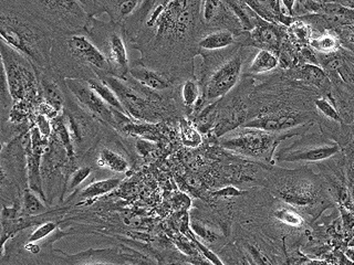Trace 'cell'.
Returning <instances> with one entry per match:
<instances>
[{
	"mask_svg": "<svg viewBox=\"0 0 354 265\" xmlns=\"http://www.w3.org/2000/svg\"><path fill=\"white\" fill-rule=\"evenodd\" d=\"M130 259L134 257L127 253L124 248L88 250L68 257L69 265H127Z\"/></svg>",
	"mask_w": 354,
	"mask_h": 265,
	"instance_id": "7c38bea8",
	"label": "cell"
},
{
	"mask_svg": "<svg viewBox=\"0 0 354 265\" xmlns=\"http://www.w3.org/2000/svg\"><path fill=\"white\" fill-rule=\"evenodd\" d=\"M309 47L318 55H333L342 48L340 38L333 29L313 32L310 39Z\"/></svg>",
	"mask_w": 354,
	"mask_h": 265,
	"instance_id": "e0dca14e",
	"label": "cell"
},
{
	"mask_svg": "<svg viewBox=\"0 0 354 265\" xmlns=\"http://www.w3.org/2000/svg\"><path fill=\"white\" fill-rule=\"evenodd\" d=\"M169 265H171V264H169Z\"/></svg>",
	"mask_w": 354,
	"mask_h": 265,
	"instance_id": "e575fe53",
	"label": "cell"
},
{
	"mask_svg": "<svg viewBox=\"0 0 354 265\" xmlns=\"http://www.w3.org/2000/svg\"><path fill=\"white\" fill-rule=\"evenodd\" d=\"M44 202L41 197L37 195L36 193H33L31 189H28L24 193V200H22L24 211L28 215H39L46 213L47 207L44 206Z\"/></svg>",
	"mask_w": 354,
	"mask_h": 265,
	"instance_id": "603a6c76",
	"label": "cell"
},
{
	"mask_svg": "<svg viewBox=\"0 0 354 265\" xmlns=\"http://www.w3.org/2000/svg\"><path fill=\"white\" fill-rule=\"evenodd\" d=\"M191 228L194 233L206 243H216L221 237L218 232L202 220H192Z\"/></svg>",
	"mask_w": 354,
	"mask_h": 265,
	"instance_id": "cb8c5ba5",
	"label": "cell"
},
{
	"mask_svg": "<svg viewBox=\"0 0 354 265\" xmlns=\"http://www.w3.org/2000/svg\"><path fill=\"white\" fill-rule=\"evenodd\" d=\"M280 70L279 55L270 50L256 49L254 53L247 61L243 70V77H268Z\"/></svg>",
	"mask_w": 354,
	"mask_h": 265,
	"instance_id": "4fadbf2b",
	"label": "cell"
},
{
	"mask_svg": "<svg viewBox=\"0 0 354 265\" xmlns=\"http://www.w3.org/2000/svg\"><path fill=\"white\" fill-rule=\"evenodd\" d=\"M86 83L93 88L94 91L99 94L101 99H102L105 103H108V104L110 105L111 108L118 110L120 113L127 115V110L123 108L122 103L120 102L119 97H116V94L114 93L113 90H112L106 83L103 82L102 80H100L99 77H97V79L86 80Z\"/></svg>",
	"mask_w": 354,
	"mask_h": 265,
	"instance_id": "d6986e66",
	"label": "cell"
},
{
	"mask_svg": "<svg viewBox=\"0 0 354 265\" xmlns=\"http://www.w3.org/2000/svg\"><path fill=\"white\" fill-rule=\"evenodd\" d=\"M91 173L92 168L91 167H88V166H83V167H80V168L75 169V170L72 173L71 176H70L69 184L66 186V189L69 191L75 190V189H77V188L91 175Z\"/></svg>",
	"mask_w": 354,
	"mask_h": 265,
	"instance_id": "d4e9b609",
	"label": "cell"
},
{
	"mask_svg": "<svg viewBox=\"0 0 354 265\" xmlns=\"http://www.w3.org/2000/svg\"><path fill=\"white\" fill-rule=\"evenodd\" d=\"M115 23H100L92 18L86 28V33L104 53L111 68V75L118 77H127L130 70L127 44L121 31Z\"/></svg>",
	"mask_w": 354,
	"mask_h": 265,
	"instance_id": "52a82bcc",
	"label": "cell"
},
{
	"mask_svg": "<svg viewBox=\"0 0 354 265\" xmlns=\"http://www.w3.org/2000/svg\"><path fill=\"white\" fill-rule=\"evenodd\" d=\"M256 48L237 43L219 51H202L203 69L199 84L202 103L217 102L237 88L243 77L247 61Z\"/></svg>",
	"mask_w": 354,
	"mask_h": 265,
	"instance_id": "7a4b0ae2",
	"label": "cell"
},
{
	"mask_svg": "<svg viewBox=\"0 0 354 265\" xmlns=\"http://www.w3.org/2000/svg\"><path fill=\"white\" fill-rule=\"evenodd\" d=\"M136 149H138V152L140 153L142 156H145V155H147L151 152L152 145L145 141H138V144H136Z\"/></svg>",
	"mask_w": 354,
	"mask_h": 265,
	"instance_id": "1f68e13d",
	"label": "cell"
},
{
	"mask_svg": "<svg viewBox=\"0 0 354 265\" xmlns=\"http://www.w3.org/2000/svg\"><path fill=\"white\" fill-rule=\"evenodd\" d=\"M249 8L254 11L260 18L276 25L289 26L295 17L289 16L285 9L281 8L280 0H243Z\"/></svg>",
	"mask_w": 354,
	"mask_h": 265,
	"instance_id": "5bb4252c",
	"label": "cell"
},
{
	"mask_svg": "<svg viewBox=\"0 0 354 265\" xmlns=\"http://www.w3.org/2000/svg\"><path fill=\"white\" fill-rule=\"evenodd\" d=\"M340 38L343 48L354 52V26H342L333 29Z\"/></svg>",
	"mask_w": 354,
	"mask_h": 265,
	"instance_id": "484cf974",
	"label": "cell"
},
{
	"mask_svg": "<svg viewBox=\"0 0 354 265\" xmlns=\"http://www.w3.org/2000/svg\"><path fill=\"white\" fill-rule=\"evenodd\" d=\"M127 265H134V264H133V263H131V264H130V263H129V264H127Z\"/></svg>",
	"mask_w": 354,
	"mask_h": 265,
	"instance_id": "836d02e7",
	"label": "cell"
},
{
	"mask_svg": "<svg viewBox=\"0 0 354 265\" xmlns=\"http://www.w3.org/2000/svg\"><path fill=\"white\" fill-rule=\"evenodd\" d=\"M158 3H160V0H142L140 8L138 9L136 14H133V16L136 17V19L133 20V22L134 23H141L144 20L147 19L149 14H151V10L156 8Z\"/></svg>",
	"mask_w": 354,
	"mask_h": 265,
	"instance_id": "83f0119b",
	"label": "cell"
},
{
	"mask_svg": "<svg viewBox=\"0 0 354 265\" xmlns=\"http://www.w3.org/2000/svg\"><path fill=\"white\" fill-rule=\"evenodd\" d=\"M319 3H341V5L348 6L354 8V0H315Z\"/></svg>",
	"mask_w": 354,
	"mask_h": 265,
	"instance_id": "d6a6232c",
	"label": "cell"
},
{
	"mask_svg": "<svg viewBox=\"0 0 354 265\" xmlns=\"http://www.w3.org/2000/svg\"><path fill=\"white\" fill-rule=\"evenodd\" d=\"M288 37V29L286 26L276 25L272 22L256 16L254 29L243 32L238 41L243 47L256 48V49L270 50L279 55L282 43Z\"/></svg>",
	"mask_w": 354,
	"mask_h": 265,
	"instance_id": "30bf717a",
	"label": "cell"
},
{
	"mask_svg": "<svg viewBox=\"0 0 354 265\" xmlns=\"http://www.w3.org/2000/svg\"><path fill=\"white\" fill-rule=\"evenodd\" d=\"M280 1L283 5V9L287 11V14L289 16L295 17V9H296L298 0H280Z\"/></svg>",
	"mask_w": 354,
	"mask_h": 265,
	"instance_id": "4dcf8cb0",
	"label": "cell"
},
{
	"mask_svg": "<svg viewBox=\"0 0 354 265\" xmlns=\"http://www.w3.org/2000/svg\"><path fill=\"white\" fill-rule=\"evenodd\" d=\"M97 165L100 168L108 169V170L114 171V173H127L129 170V161L124 156H122L118 152H114L113 149L102 148L97 155Z\"/></svg>",
	"mask_w": 354,
	"mask_h": 265,
	"instance_id": "ac0fdd59",
	"label": "cell"
},
{
	"mask_svg": "<svg viewBox=\"0 0 354 265\" xmlns=\"http://www.w3.org/2000/svg\"><path fill=\"white\" fill-rule=\"evenodd\" d=\"M237 43H239L238 37L232 30L215 29V30L203 33L197 41V47L201 51L213 52V51L228 49Z\"/></svg>",
	"mask_w": 354,
	"mask_h": 265,
	"instance_id": "2e32d148",
	"label": "cell"
},
{
	"mask_svg": "<svg viewBox=\"0 0 354 265\" xmlns=\"http://www.w3.org/2000/svg\"><path fill=\"white\" fill-rule=\"evenodd\" d=\"M1 60L12 99H22L36 88L37 69L29 59L1 41Z\"/></svg>",
	"mask_w": 354,
	"mask_h": 265,
	"instance_id": "ba28073f",
	"label": "cell"
},
{
	"mask_svg": "<svg viewBox=\"0 0 354 265\" xmlns=\"http://www.w3.org/2000/svg\"><path fill=\"white\" fill-rule=\"evenodd\" d=\"M274 217L280 224L291 228H300L304 222L301 215L295 208L288 207V204L276 208L274 210Z\"/></svg>",
	"mask_w": 354,
	"mask_h": 265,
	"instance_id": "7402d4cb",
	"label": "cell"
},
{
	"mask_svg": "<svg viewBox=\"0 0 354 265\" xmlns=\"http://www.w3.org/2000/svg\"><path fill=\"white\" fill-rule=\"evenodd\" d=\"M271 186L274 196L283 204L304 210V213L315 215L320 213L326 202V195L322 181L309 169L274 168L271 173Z\"/></svg>",
	"mask_w": 354,
	"mask_h": 265,
	"instance_id": "3957f363",
	"label": "cell"
},
{
	"mask_svg": "<svg viewBox=\"0 0 354 265\" xmlns=\"http://www.w3.org/2000/svg\"><path fill=\"white\" fill-rule=\"evenodd\" d=\"M213 195L216 197H236L243 195V191L238 190V189L234 187H226L224 189L216 191Z\"/></svg>",
	"mask_w": 354,
	"mask_h": 265,
	"instance_id": "f546056e",
	"label": "cell"
},
{
	"mask_svg": "<svg viewBox=\"0 0 354 265\" xmlns=\"http://www.w3.org/2000/svg\"><path fill=\"white\" fill-rule=\"evenodd\" d=\"M77 1L92 18L103 11H106V0H77Z\"/></svg>",
	"mask_w": 354,
	"mask_h": 265,
	"instance_id": "4316f807",
	"label": "cell"
},
{
	"mask_svg": "<svg viewBox=\"0 0 354 265\" xmlns=\"http://www.w3.org/2000/svg\"><path fill=\"white\" fill-rule=\"evenodd\" d=\"M121 184L120 178H108V179L97 180L86 186L80 193L82 199H93L103 196L114 190Z\"/></svg>",
	"mask_w": 354,
	"mask_h": 265,
	"instance_id": "ffe728a7",
	"label": "cell"
},
{
	"mask_svg": "<svg viewBox=\"0 0 354 265\" xmlns=\"http://www.w3.org/2000/svg\"><path fill=\"white\" fill-rule=\"evenodd\" d=\"M28 10L59 33L86 31L92 17L77 0H20Z\"/></svg>",
	"mask_w": 354,
	"mask_h": 265,
	"instance_id": "5b68a950",
	"label": "cell"
},
{
	"mask_svg": "<svg viewBox=\"0 0 354 265\" xmlns=\"http://www.w3.org/2000/svg\"><path fill=\"white\" fill-rule=\"evenodd\" d=\"M342 154L340 144L324 132H307L290 145L277 150V163L318 164Z\"/></svg>",
	"mask_w": 354,
	"mask_h": 265,
	"instance_id": "8992f818",
	"label": "cell"
},
{
	"mask_svg": "<svg viewBox=\"0 0 354 265\" xmlns=\"http://www.w3.org/2000/svg\"><path fill=\"white\" fill-rule=\"evenodd\" d=\"M182 99L186 108L194 110L202 103V88L196 79H188L182 86Z\"/></svg>",
	"mask_w": 354,
	"mask_h": 265,
	"instance_id": "44dd1931",
	"label": "cell"
},
{
	"mask_svg": "<svg viewBox=\"0 0 354 265\" xmlns=\"http://www.w3.org/2000/svg\"><path fill=\"white\" fill-rule=\"evenodd\" d=\"M198 19L205 27L204 33L215 29H228L239 38L246 32L227 0H201Z\"/></svg>",
	"mask_w": 354,
	"mask_h": 265,
	"instance_id": "9c48e42d",
	"label": "cell"
},
{
	"mask_svg": "<svg viewBox=\"0 0 354 265\" xmlns=\"http://www.w3.org/2000/svg\"><path fill=\"white\" fill-rule=\"evenodd\" d=\"M64 86L83 110L110 124L115 123V110L111 108L108 103H105L99 94L88 86L86 81L68 77L64 79Z\"/></svg>",
	"mask_w": 354,
	"mask_h": 265,
	"instance_id": "8fae6325",
	"label": "cell"
},
{
	"mask_svg": "<svg viewBox=\"0 0 354 265\" xmlns=\"http://www.w3.org/2000/svg\"><path fill=\"white\" fill-rule=\"evenodd\" d=\"M55 229H57V224L55 222H46V224L39 226L31 233L30 237H29V242H39V241H41L44 237H49Z\"/></svg>",
	"mask_w": 354,
	"mask_h": 265,
	"instance_id": "f1b7e54d",
	"label": "cell"
},
{
	"mask_svg": "<svg viewBox=\"0 0 354 265\" xmlns=\"http://www.w3.org/2000/svg\"><path fill=\"white\" fill-rule=\"evenodd\" d=\"M57 31L26 8L20 0H1V41L25 55L37 72L53 71Z\"/></svg>",
	"mask_w": 354,
	"mask_h": 265,
	"instance_id": "6da1fadb",
	"label": "cell"
},
{
	"mask_svg": "<svg viewBox=\"0 0 354 265\" xmlns=\"http://www.w3.org/2000/svg\"><path fill=\"white\" fill-rule=\"evenodd\" d=\"M315 124L304 125L289 132H274L249 127H238L235 130L221 136V146L228 152L259 161L266 165L276 163L277 148L286 139L309 132Z\"/></svg>",
	"mask_w": 354,
	"mask_h": 265,
	"instance_id": "277c9868",
	"label": "cell"
},
{
	"mask_svg": "<svg viewBox=\"0 0 354 265\" xmlns=\"http://www.w3.org/2000/svg\"><path fill=\"white\" fill-rule=\"evenodd\" d=\"M127 77H130L140 86L147 88L149 91H166L171 86V81L163 73L149 69L147 66H141V64L131 66Z\"/></svg>",
	"mask_w": 354,
	"mask_h": 265,
	"instance_id": "9a60e30c",
	"label": "cell"
}]
</instances>
